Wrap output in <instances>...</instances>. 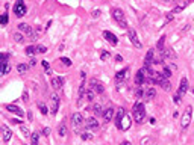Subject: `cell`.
<instances>
[{
    "label": "cell",
    "instance_id": "6da1fadb",
    "mask_svg": "<svg viewBox=\"0 0 194 145\" xmlns=\"http://www.w3.org/2000/svg\"><path fill=\"white\" fill-rule=\"evenodd\" d=\"M132 118L135 120L138 124H141L146 118V107H144V103L141 101H137L133 104V109H132Z\"/></svg>",
    "mask_w": 194,
    "mask_h": 145
},
{
    "label": "cell",
    "instance_id": "7a4b0ae2",
    "mask_svg": "<svg viewBox=\"0 0 194 145\" xmlns=\"http://www.w3.org/2000/svg\"><path fill=\"white\" fill-rule=\"evenodd\" d=\"M112 18L117 21V24L120 26V27L127 29V20H126V15H125V12H123L121 9H118V8L112 9Z\"/></svg>",
    "mask_w": 194,
    "mask_h": 145
},
{
    "label": "cell",
    "instance_id": "3957f363",
    "mask_svg": "<svg viewBox=\"0 0 194 145\" xmlns=\"http://www.w3.org/2000/svg\"><path fill=\"white\" fill-rule=\"evenodd\" d=\"M191 121H193V107L187 106L184 114L181 115V127L185 130V128H188V126L191 124Z\"/></svg>",
    "mask_w": 194,
    "mask_h": 145
},
{
    "label": "cell",
    "instance_id": "277c9868",
    "mask_svg": "<svg viewBox=\"0 0 194 145\" xmlns=\"http://www.w3.org/2000/svg\"><path fill=\"white\" fill-rule=\"evenodd\" d=\"M84 121H85L84 116H82V114H79V112H76V114L71 115V126H73V128H74V132H76V133H82V132H80V128L85 127Z\"/></svg>",
    "mask_w": 194,
    "mask_h": 145
},
{
    "label": "cell",
    "instance_id": "5b68a950",
    "mask_svg": "<svg viewBox=\"0 0 194 145\" xmlns=\"http://www.w3.org/2000/svg\"><path fill=\"white\" fill-rule=\"evenodd\" d=\"M59 109V97L58 94H52L50 98H49V110H50V115H56Z\"/></svg>",
    "mask_w": 194,
    "mask_h": 145
},
{
    "label": "cell",
    "instance_id": "8992f818",
    "mask_svg": "<svg viewBox=\"0 0 194 145\" xmlns=\"http://www.w3.org/2000/svg\"><path fill=\"white\" fill-rule=\"evenodd\" d=\"M18 32H21V33L26 35V36H29L30 39H35L36 38V33H35L34 29H32L28 23H20L18 24Z\"/></svg>",
    "mask_w": 194,
    "mask_h": 145
},
{
    "label": "cell",
    "instance_id": "52a82bcc",
    "mask_svg": "<svg viewBox=\"0 0 194 145\" xmlns=\"http://www.w3.org/2000/svg\"><path fill=\"white\" fill-rule=\"evenodd\" d=\"M26 12H28V8H26V5L23 0H17V3L14 5V14L17 18H21L23 15H26Z\"/></svg>",
    "mask_w": 194,
    "mask_h": 145
},
{
    "label": "cell",
    "instance_id": "ba28073f",
    "mask_svg": "<svg viewBox=\"0 0 194 145\" xmlns=\"http://www.w3.org/2000/svg\"><path fill=\"white\" fill-rule=\"evenodd\" d=\"M127 38H129V41L132 42L133 47H137V48H141L143 47L141 41L138 39V35H137V30L135 29H127Z\"/></svg>",
    "mask_w": 194,
    "mask_h": 145
},
{
    "label": "cell",
    "instance_id": "9c48e42d",
    "mask_svg": "<svg viewBox=\"0 0 194 145\" xmlns=\"http://www.w3.org/2000/svg\"><path fill=\"white\" fill-rule=\"evenodd\" d=\"M90 89H93L96 94H103L105 92V86L97 79H91L90 80Z\"/></svg>",
    "mask_w": 194,
    "mask_h": 145
},
{
    "label": "cell",
    "instance_id": "30bf717a",
    "mask_svg": "<svg viewBox=\"0 0 194 145\" xmlns=\"http://www.w3.org/2000/svg\"><path fill=\"white\" fill-rule=\"evenodd\" d=\"M161 56H162L164 61H168V62L176 61V53L173 51V48H171V47H165L164 51L161 53Z\"/></svg>",
    "mask_w": 194,
    "mask_h": 145
},
{
    "label": "cell",
    "instance_id": "8fae6325",
    "mask_svg": "<svg viewBox=\"0 0 194 145\" xmlns=\"http://www.w3.org/2000/svg\"><path fill=\"white\" fill-rule=\"evenodd\" d=\"M187 91H188V80H187V77H182L181 79V85H179V88H177V97L179 98H182L185 94H187Z\"/></svg>",
    "mask_w": 194,
    "mask_h": 145
},
{
    "label": "cell",
    "instance_id": "7c38bea8",
    "mask_svg": "<svg viewBox=\"0 0 194 145\" xmlns=\"http://www.w3.org/2000/svg\"><path fill=\"white\" fill-rule=\"evenodd\" d=\"M52 86L55 88L56 91H61L64 88V85H65V79H64L62 76H56V77H53L52 79Z\"/></svg>",
    "mask_w": 194,
    "mask_h": 145
},
{
    "label": "cell",
    "instance_id": "4fadbf2b",
    "mask_svg": "<svg viewBox=\"0 0 194 145\" xmlns=\"http://www.w3.org/2000/svg\"><path fill=\"white\" fill-rule=\"evenodd\" d=\"M102 35H103V38H105L108 42H109L111 45H117V44H118V38H117L114 33H112V32H109V30H103V33H102Z\"/></svg>",
    "mask_w": 194,
    "mask_h": 145
},
{
    "label": "cell",
    "instance_id": "5bb4252c",
    "mask_svg": "<svg viewBox=\"0 0 194 145\" xmlns=\"http://www.w3.org/2000/svg\"><path fill=\"white\" fill-rule=\"evenodd\" d=\"M11 138H12V130H11L6 124H2V141L9 142Z\"/></svg>",
    "mask_w": 194,
    "mask_h": 145
},
{
    "label": "cell",
    "instance_id": "9a60e30c",
    "mask_svg": "<svg viewBox=\"0 0 194 145\" xmlns=\"http://www.w3.org/2000/svg\"><path fill=\"white\" fill-rule=\"evenodd\" d=\"M97 128H99L97 118H88V120H85V130H97Z\"/></svg>",
    "mask_w": 194,
    "mask_h": 145
},
{
    "label": "cell",
    "instance_id": "2e32d148",
    "mask_svg": "<svg viewBox=\"0 0 194 145\" xmlns=\"http://www.w3.org/2000/svg\"><path fill=\"white\" fill-rule=\"evenodd\" d=\"M131 124H132V118L129 116L127 114H125V116L121 118V122H120V130H123V132L129 130V127H131Z\"/></svg>",
    "mask_w": 194,
    "mask_h": 145
},
{
    "label": "cell",
    "instance_id": "e0dca14e",
    "mask_svg": "<svg viewBox=\"0 0 194 145\" xmlns=\"http://www.w3.org/2000/svg\"><path fill=\"white\" fill-rule=\"evenodd\" d=\"M146 82V73H144V69H138L137 74H135V85L137 86H143Z\"/></svg>",
    "mask_w": 194,
    "mask_h": 145
},
{
    "label": "cell",
    "instance_id": "ac0fdd59",
    "mask_svg": "<svg viewBox=\"0 0 194 145\" xmlns=\"http://www.w3.org/2000/svg\"><path fill=\"white\" fill-rule=\"evenodd\" d=\"M6 110H8V112H11V114H15L17 116H21V118L24 116L23 109H20V107H18V106H15V104H8V106H6Z\"/></svg>",
    "mask_w": 194,
    "mask_h": 145
},
{
    "label": "cell",
    "instance_id": "d6986e66",
    "mask_svg": "<svg viewBox=\"0 0 194 145\" xmlns=\"http://www.w3.org/2000/svg\"><path fill=\"white\" fill-rule=\"evenodd\" d=\"M153 55H155V50L150 48V50L147 51V55H146V57H144V67H152L153 65V62H155Z\"/></svg>",
    "mask_w": 194,
    "mask_h": 145
},
{
    "label": "cell",
    "instance_id": "ffe728a7",
    "mask_svg": "<svg viewBox=\"0 0 194 145\" xmlns=\"http://www.w3.org/2000/svg\"><path fill=\"white\" fill-rule=\"evenodd\" d=\"M102 116H103V121L106 122V124H108V122H111L112 118H114V109H112V107H106Z\"/></svg>",
    "mask_w": 194,
    "mask_h": 145
},
{
    "label": "cell",
    "instance_id": "44dd1931",
    "mask_svg": "<svg viewBox=\"0 0 194 145\" xmlns=\"http://www.w3.org/2000/svg\"><path fill=\"white\" fill-rule=\"evenodd\" d=\"M155 97H156V91H155V88L150 86V88H147V89L144 91V100H146V101L153 100Z\"/></svg>",
    "mask_w": 194,
    "mask_h": 145
},
{
    "label": "cell",
    "instance_id": "7402d4cb",
    "mask_svg": "<svg viewBox=\"0 0 194 145\" xmlns=\"http://www.w3.org/2000/svg\"><path fill=\"white\" fill-rule=\"evenodd\" d=\"M125 114H126V110L123 109V107H120V109H118V112H117V115H115V127L117 128H120V122H121V118L125 116Z\"/></svg>",
    "mask_w": 194,
    "mask_h": 145
},
{
    "label": "cell",
    "instance_id": "603a6c76",
    "mask_svg": "<svg viewBox=\"0 0 194 145\" xmlns=\"http://www.w3.org/2000/svg\"><path fill=\"white\" fill-rule=\"evenodd\" d=\"M58 133H59V136H61V138H64L67 135V122L65 121H62L61 124L58 126Z\"/></svg>",
    "mask_w": 194,
    "mask_h": 145
},
{
    "label": "cell",
    "instance_id": "cb8c5ba5",
    "mask_svg": "<svg viewBox=\"0 0 194 145\" xmlns=\"http://www.w3.org/2000/svg\"><path fill=\"white\" fill-rule=\"evenodd\" d=\"M127 71H129L127 68H123L121 71H118V73L115 74V80H117V82H123V80H125V77L127 76Z\"/></svg>",
    "mask_w": 194,
    "mask_h": 145
},
{
    "label": "cell",
    "instance_id": "d4e9b609",
    "mask_svg": "<svg viewBox=\"0 0 194 145\" xmlns=\"http://www.w3.org/2000/svg\"><path fill=\"white\" fill-rule=\"evenodd\" d=\"M91 110H93V114L96 115V116H100V115H103V109H102V106L99 104V103H96L93 107H91Z\"/></svg>",
    "mask_w": 194,
    "mask_h": 145
},
{
    "label": "cell",
    "instance_id": "484cf974",
    "mask_svg": "<svg viewBox=\"0 0 194 145\" xmlns=\"http://www.w3.org/2000/svg\"><path fill=\"white\" fill-rule=\"evenodd\" d=\"M12 38H14L15 42H18V44H24V42H26V38L23 36V33H21V32H17V33H14Z\"/></svg>",
    "mask_w": 194,
    "mask_h": 145
},
{
    "label": "cell",
    "instance_id": "4316f807",
    "mask_svg": "<svg viewBox=\"0 0 194 145\" xmlns=\"http://www.w3.org/2000/svg\"><path fill=\"white\" fill-rule=\"evenodd\" d=\"M0 73H2V76H6L8 73H11V65H9L8 62L0 63Z\"/></svg>",
    "mask_w": 194,
    "mask_h": 145
},
{
    "label": "cell",
    "instance_id": "83f0119b",
    "mask_svg": "<svg viewBox=\"0 0 194 145\" xmlns=\"http://www.w3.org/2000/svg\"><path fill=\"white\" fill-rule=\"evenodd\" d=\"M30 142H32V145H38V142H40V133L38 132H32Z\"/></svg>",
    "mask_w": 194,
    "mask_h": 145
},
{
    "label": "cell",
    "instance_id": "f1b7e54d",
    "mask_svg": "<svg viewBox=\"0 0 194 145\" xmlns=\"http://www.w3.org/2000/svg\"><path fill=\"white\" fill-rule=\"evenodd\" d=\"M20 132H21V135H23L24 138H30V135H32V132L29 130V127H26L23 124L20 126Z\"/></svg>",
    "mask_w": 194,
    "mask_h": 145
},
{
    "label": "cell",
    "instance_id": "f546056e",
    "mask_svg": "<svg viewBox=\"0 0 194 145\" xmlns=\"http://www.w3.org/2000/svg\"><path fill=\"white\" fill-rule=\"evenodd\" d=\"M29 63H18V65H17V71L20 73V74H24L26 71H28V69H29Z\"/></svg>",
    "mask_w": 194,
    "mask_h": 145
},
{
    "label": "cell",
    "instance_id": "4dcf8cb0",
    "mask_svg": "<svg viewBox=\"0 0 194 145\" xmlns=\"http://www.w3.org/2000/svg\"><path fill=\"white\" fill-rule=\"evenodd\" d=\"M80 138H82V141H91L93 139V133H90V130H84L80 133Z\"/></svg>",
    "mask_w": 194,
    "mask_h": 145
},
{
    "label": "cell",
    "instance_id": "1f68e13d",
    "mask_svg": "<svg viewBox=\"0 0 194 145\" xmlns=\"http://www.w3.org/2000/svg\"><path fill=\"white\" fill-rule=\"evenodd\" d=\"M164 41H165V36H161V39L158 41V44H156V48H158V51L159 53H162L164 51Z\"/></svg>",
    "mask_w": 194,
    "mask_h": 145
},
{
    "label": "cell",
    "instance_id": "d6a6232c",
    "mask_svg": "<svg viewBox=\"0 0 194 145\" xmlns=\"http://www.w3.org/2000/svg\"><path fill=\"white\" fill-rule=\"evenodd\" d=\"M38 107H40V112L42 115H47V114H50V110L47 109V106L44 103H38Z\"/></svg>",
    "mask_w": 194,
    "mask_h": 145
},
{
    "label": "cell",
    "instance_id": "836d02e7",
    "mask_svg": "<svg viewBox=\"0 0 194 145\" xmlns=\"http://www.w3.org/2000/svg\"><path fill=\"white\" fill-rule=\"evenodd\" d=\"M187 5H188V2H185L184 5H179V6H176L173 11H171V12H173V14H179V12H182V11L185 9V6H187Z\"/></svg>",
    "mask_w": 194,
    "mask_h": 145
},
{
    "label": "cell",
    "instance_id": "e575fe53",
    "mask_svg": "<svg viewBox=\"0 0 194 145\" xmlns=\"http://www.w3.org/2000/svg\"><path fill=\"white\" fill-rule=\"evenodd\" d=\"M35 53H38V51H36V47H35V45H29L28 48H26V55L32 56V55H35Z\"/></svg>",
    "mask_w": 194,
    "mask_h": 145
},
{
    "label": "cell",
    "instance_id": "d590c367",
    "mask_svg": "<svg viewBox=\"0 0 194 145\" xmlns=\"http://www.w3.org/2000/svg\"><path fill=\"white\" fill-rule=\"evenodd\" d=\"M94 95H96V92H94L93 89H87V95H85V97H87L88 101H93L94 100Z\"/></svg>",
    "mask_w": 194,
    "mask_h": 145
},
{
    "label": "cell",
    "instance_id": "8d00e7d4",
    "mask_svg": "<svg viewBox=\"0 0 194 145\" xmlns=\"http://www.w3.org/2000/svg\"><path fill=\"white\" fill-rule=\"evenodd\" d=\"M0 24L2 26H6L8 24V12H3L2 17H0Z\"/></svg>",
    "mask_w": 194,
    "mask_h": 145
},
{
    "label": "cell",
    "instance_id": "74e56055",
    "mask_svg": "<svg viewBox=\"0 0 194 145\" xmlns=\"http://www.w3.org/2000/svg\"><path fill=\"white\" fill-rule=\"evenodd\" d=\"M109 57H111V53H109V51L102 50V53H100V59H102V61H108Z\"/></svg>",
    "mask_w": 194,
    "mask_h": 145
},
{
    "label": "cell",
    "instance_id": "f35d334b",
    "mask_svg": "<svg viewBox=\"0 0 194 145\" xmlns=\"http://www.w3.org/2000/svg\"><path fill=\"white\" fill-rule=\"evenodd\" d=\"M11 57V55L9 53H2V55H0V63H5V62H8V59Z\"/></svg>",
    "mask_w": 194,
    "mask_h": 145
},
{
    "label": "cell",
    "instance_id": "ab89813d",
    "mask_svg": "<svg viewBox=\"0 0 194 145\" xmlns=\"http://www.w3.org/2000/svg\"><path fill=\"white\" fill-rule=\"evenodd\" d=\"M59 61H61L62 65H65V67H71V61H70L68 57H61Z\"/></svg>",
    "mask_w": 194,
    "mask_h": 145
},
{
    "label": "cell",
    "instance_id": "60d3db41",
    "mask_svg": "<svg viewBox=\"0 0 194 145\" xmlns=\"http://www.w3.org/2000/svg\"><path fill=\"white\" fill-rule=\"evenodd\" d=\"M41 63H42V67H44V69L47 71V74H50V73H52V71H50V63H49L47 61H42Z\"/></svg>",
    "mask_w": 194,
    "mask_h": 145
},
{
    "label": "cell",
    "instance_id": "b9f144b4",
    "mask_svg": "<svg viewBox=\"0 0 194 145\" xmlns=\"http://www.w3.org/2000/svg\"><path fill=\"white\" fill-rule=\"evenodd\" d=\"M36 51L41 53V55H44V53L47 51V47H44V45H36Z\"/></svg>",
    "mask_w": 194,
    "mask_h": 145
},
{
    "label": "cell",
    "instance_id": "7bdbcfd3",
    "mask_svg": "<svg viewBox=\"0 0 194 145\" xmlns=\"http://www.w3.org/2000/svg\"><path fill=\"white\" fill-rule=\"evenodd\" d=\"M100 12H102L100 9H94L93 12H91V17H93V18H99L100 17Z\"/></svg>",
    "mask_w": 194,
    "mask_h": 145
},
{
    "label": "cell",
    "instance_id": "ee69618b",
    "mask_svg": "<svg viewBox=\"0 0 194 145\" xmlns=\"http://www.w3.org/2000/svg\"><path fill=\"white\" fill-rule=\"evenodd\" d=\"M41 135H44V136H49V135H50V128H49V127H44V128H42V130H41Z\"/></svg>",
    "mask_w": 194,
    "mask_h": 145
},
{
    "label": "cell",
    "instance_id": "f6af8a7d",
    "mask_svg": "<svg viewBox=\"0 0 194 145\" xmlns=\"http://www.w3.org/2000/svg\"><path fill=\"white\" fill-rule=\"evenodd\" d=\"M29 65H30V67H35V65H36L35 57H30V59H29Z\"/></svg>",
    "mask_w": 194,
    "mask_h": 145
},
{
    "label": "cell",
    "instance_id": "bcb514c9",
    "mask_svg": "<svg viewBox=\"0 0 194 145\" xmlns=\"http://www.w3.org/2000/svg\"><path fill=\"white\" fill-rule=\"evenodd\" d=\"M165 18L168 20V21H170V20H173V12H171V14H167V17H165Z\"/></svg>",
    "mask_w": 194,
    "mask_h": 145
},
{
    "label": "cell",
    "instance_id": "7dc6e473",
    "mask_svg": "<svg viewBox=\"0 0 194 145\" xmlns=\"http://www.w3.org/2000/svg\"><path fill=\"white\" fill-rule=\"evenodd\" d=\"M115 61H118V62H121V61H123V57H121L120 55H117V56H115Z\"/></svg>",
    "mask_w": 194,
    "mask_h": 145
},
{
    "label": "cell",
    "instance_id": "c3c4849f",
    "mask_svg": "<svg viewBox=\"0 0 194 145\" xmlns=\"http://www.w3.org/2000/svg\"><path fill=\"white\" fill-rule=\"evenodd\" d=\"M80 77H82V80H85V77H87V73L82 71V73H80Z\"/></svg>",
    "mask_w": 194,
    "mask_h": 145
},
{
    "label": "cell",
    "instance_id": "681fc988",
    "mask_svg": "<svg viewBox=\"0 0 194 145\" xmlns=\"http://www.w3.org/2000/svg\"><path fill=\"white\" fill-rule=\"evenodd\" d=\"M23 98H24V101H28V92L23 94Z\"/></svg>",
    "mask_w": 194,
    "mask_h": 145
},
{
    "label": "cell",
    "instance_id": "f907efd6",
    "mask_svg": "<svg viewBox=\"0 0 194 145\" xmlns=\"http://www.w3.org/2000/svg\"><path fill=\"white\" fill-rule=\"evenodd\" d=\"M120 145H131V144H129V142H127V141H125V142H121V144H120Z\"/></svg>",
    "mask_w": 194,
    "mask_h": 145
},
{
    "label": "cell",
    "instance_id": "816d5d0a",
    "mask_svg": "<svg viewBox=\"0 0 194 145\" xmlns=\"http://www.w3.org/2000/svg\"><path fill=\"white\" fill-rule=\"evenodd\" d=\"M162 2H171V0H162Z\"/></svg>",
    "mask_w": 194,
    "mask_h": 145
},
{
    "label": "cell",
    "instance_id": "f5cc1de1",
    "mask_svg": "<svg viewBox=\"0 0 194 145\" xmlns=\"http://www.w3.org/2000/svg\"><path fill=\"white\" fill-rule=\"evenodd\" d=\"M193 94H194V91H193Z\"/></svg>",
    "mask_w": 194,
    "mask_h": 145
}]
</instances>
